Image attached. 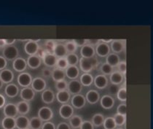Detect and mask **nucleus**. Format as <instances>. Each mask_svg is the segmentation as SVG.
<instances>
[{
	"instance_id": "1",
	"label": "nucleus",
	"mask_w": 153,
	"mask_h": 129,
	"mask_svg": "<svg viewBox=\"0 0 153 129\" xmlns=\"http://www.w3.org/2000/svg\"><path fill=\"white\" fill-rule=\"evenodd\" d=\"M2 54L7 61H14L19 56V50L15 45L6 46L3 49Z\"/></svg>"
},
{
	"instance_id": "2",
	"label": "nucleus",
	"mask_w": 153,
	"mask_h": 129,
	"mask_svg": "<svg viewBox=\"0 0 153 129\" xmlns=\"http://www.w3.org/2000/svg\"><path fill=\"white\" fill-rule=\"evenodd\" d=\"M74 109L73 107L69 104L62 105L59 108V115L61 118L64 120H69L74 115Z\"/></svg>"
},
{
	"instance_id": "3",
	"label": "nucleus",
	"mask_w": 153,
	"mask_h": 129,
	"mask_svg": "<svg viewBox=\"0 0 153 129\" xmlns=\"http://www.w3.org/2000/svg\"><path fill=\"white\" fill-rule=\"evenodd\" d=\"M71 105L72 106L73 108L80 110L83 107H85L86 105V99L85 97L82 94H76L74 95L71 98Z\"/></svg>"
},
{
	"instance_id": "4",
	"label": "nucleus",
	"mask_w": 153,
	"mask_h": 129,
	"mask_svg": "<svg viewBox=\"0 0 153 129\" xmlns=\"http://www.w3.org/2000/svg\"><path fill=\"white\" fill-rule=\"evenodd\" d=\"M53 111L49 107H42L38 110V116L42 120V122L51 121L53 119Z\"/></svg>"
},
{
	"instance_id": "5",
	"label": "nucleus",
	"mask_w": 153,
	"mask_h": 129,
	"mask_svg": "<svg viewBox=\"0 0 153 129\" xmlns=\"http://www.w3.org/2000/svg\"><path fill=\"white\" fill-rule=\"evenodd\" d=\"M32 76L29 72H21L17 77V82L18 85L22 87H30L32 82Z\"/></svg>"
},
{
	"instance_id": "6",
	"label": "nucleus",
	"mask_w": 153,
	"mask_h": 129,
	"mask_svg": "<svg viewBox=\"0 0 153 129\" xmlns=\"http://www.w3.org/2000/svg\"><path fill=\"white\" fill-rule=\"evenodd\" d=\"M66 90L69 92L71 95H76V94L81 93L82 90V85L80 83L79 80H72L70 82H68L67 88Z\"/></svg>"
},
{
	"instance_id": "7",
	"label": "nucleus",
	"mask_w": 153,
	"mask_h": 129,
	"mask_svg": "<svg viewBox=\"0 0 153 129\" xmlns=\"http://www.w3.org/2000/svg\"><path fill=\"white\" fill-rule=\"evenodd\" d=\"M31 87L35 92H42L47 87V82L40 77L33 79L31 84Z\"/></svg>"
},
{
	"instance_id": "8",
	"label": "nucleus",
	"mask_w": 153,
	"mask_h": 129,
	"mask_svg": "<svg viewBox=\"0 0 153 129\" xmlns=\"http://www.w3.org/2000/svg\"><path fill=\"white\" fill-rule=\"evenodd\" d=\"M39 47V45L37 41L34 40V39H30L25 44L24 50L26 53L29 56H34L36 54Z\"/></svg>"
},
{
	"instance_id": "9",
	"label": "nucleus",
	"mask_w": 153,
	"mask_h": 129,
	"mask_svg": "<svg viewBox=\"0 0 153 129\" xmlns=\"http://www.w3.org/2000/svg\"><path fill=\"white\" fill-rule=\"evenodd\" d=\"M35 95L36 92L31 87H23L21 91H20V96H21V99L27 102L34 100Z\"/></svg>"
},
{
	"instance_id": "10",
	"label": "nucleus",
	"mask_w": 153,
	"mask_h": 129,
	"mask_svg": "<svg viewBox=\"0 0 153 129\" xmlns=\"http://www.w3.org/2000/svg\"><path fill=\"white\" fill-rule=\"evenodd\" d=\"M126 49V40L113 39L110 44V50L114 53L118 54L123 52Z\"/></svg>"
},
{
	"instance_id": "11",
	"label": "nucleus",
	"mask_w": 153,
	"mask_h": 129,
	"mask_svg": "<svg viewBox=\"0 0 153 129\" xmlns=\"http://www.w3.org/2000/svg\"><path fill=\"white\" fill-rule=\"evenodd\" d=\"M95 48V52L96 55L99 56V57L104 58L106 57L109 53H110V46L109 44H106L104 42H99L97 46H96Z\"/></svg>"
},
{
	"instance_id": "12",
	"label": "nucleus",
	"mask_w": 153,
	"mask_h": 129,
	"mask_svg": "<svg viewBox=\"0 0 153 129\" xmlns=\"http://www.w3.org/2000/svg\"><path fill=\"white\" fill-rule=\"evenodd\" d=\"M3 113L5 117L16 118L18 115L16 105L13 103L6 104L5 106L3 107Z\"/></svg>"
},
{
	"instance_id": "13",
	"label": "nucleus",
	"mask_w": 153,
	"mask_h": 129,
	"mask_svg": "<svg viewBox=\"0 0 153 129\" xmlns=\"http://www.w3.org/2000/svg\"><path fill=\"white\" fill-rule=\"evenodd\" d=\"M41 99L43 103L46 104V105H51L53 103L55 99H56V94L51 89L46 88L45 90L42 92Z\"/></svg>"
},
{
	"instance_id": "14",
	"label": "nucleus",
	"mask_w": 153,
	"mask_h": 129,
	"mask_svg": "<svg viewBox=\"0 0 153 129\" xmlns=\"http://www.w3.org/2000/svg\"><path fill=\"white\" fill-rule=\"evenodd\" d=\"M109 81L106 76L104 74H98L94 79V84L99 90H103L107 87Z\"/></svg>"
},
{
	"instance_id": "15",
	"label": "nucleus",
	"mask_w": 153,
	"mask_h": 129,
	"mask_svg": "<svg viewBox=\"0 0 153 129\" xmlns=\"http://www.w3.org/2000/svg\"><path fill=\"white\" fill-rule=\"evenodd\" d=\"M100 105L104 110H110L113 108L115 104V101L112 96L104 95L100 99Z\"/></svg>"
},
{
	"instance_id": "16",
	"label": "nucleus",
	"mask_w": 153,
	"mask_h": 129,
	"mask_svg": "<svg viewBox=\"0 0 153 129\" xmlns=\"http://www.w3.org/2000/svg\"><path fill=\"white\" fill-rule=\"evenodd\" d=\"M13 67L15 71L17 72H24L27 68V63L24 59L21 57H18L13 62Z\"/></svg>"
},
{
	"instance_id": "17",
	"label": "nucleus",
	"mask_w": 153,
	"mask_h": 129,
	"mask_svg": "<svg viewBox=\"0 0 153 129\" xmlns=\"http://www.w3.org/2000/svg\"><path fill=\"white\" fill-rule=\"evenodd\" d=\"M0 80L4 84H10L14 80V73L9 69H4L0 71Z\"/></svg>"
},
{
	"instance_id": "18",
	"label": "nucleus",
	"mask_w": 153,
	"mask_h": 129,
	"mask_svg": "<svg viewBox=\"0 0 153 129\" xmlns=\"http://www.w3.org/2000/svg\"><path fill=\"white\" fill-rule=\"evenodd\" d=\"M86 102H88L90 105H96L100 101V93L96 90H90L87 92L85 95Z\"/></svg>"
},
{
	"instance_id": "19",
	"label": "nucleus",
	"mask_w": 153,
	"mask_h": 129,
	"mask_svg": "<svg viewBox=\"0 0 153 129\" xmlns=\"http://www.w3.org/2000/svg\"><path fill=\"white\" fill-rule=\"evenodd\" d=\"M66 77L69 80H76L79 77V69L76 66H69L64 70Z\"/></svg>"
},
{
	"instance_id": "20",
	"label": "nucleus",
	"mask_w": 153,
	"mask_h": 129,
	"mask_svg": "<svg viewBox=\"0 0 153 129\" xmlns=\"http://www.w3.org/2000/svg\"><path fill=\"white\" fill-rule=\"evenodd\" d=\"M95 54H96L95 48L88 44H85L84 46H82V47H81V58H83V59H91V58L95 56Z\"/></svg>"
},
{
	"instance_id": "21",
	"label": "nucleus",
	"mask_w": 153,
	"mask_h": 129,
	"mask_svg": "<svg viewBox=\"0 0 153 129\" xmlns=\"http://www.w3.org/2000/svg\"><path fill=\"white\" fill-rule=\"evenodd\" d=\"M19 87L17 85L14 83H10L6 85L5 88H4V93L7 96L10 97V98H15L18 95L19 93Z\"/></svg>"
},
{
	"instance_id": "22",
	"label": "nucleus",
	"mask_w": 153,
	"mask_h": 129,
	"mask_svg": "<svg viewBox=\"0 0 153 129\" xmlns=\"http://www.w3.org/2000/svg\"><path fill=\"white\" fill-rule=\"evenodd\" d=\"M71 94L67 90H61L58 91L56 94V99L58 102L61 105H65V104L69 103V101L71 100Z\"/></svg>"
},
{
	"instance_id": "23",
	"label": "nucleus",
	"mask_w": 153,
	"mask_h": 129,
	"mask_svg": "<svg viewBox=\"0 0 153 129\" xmlns=\"http://www.w3.org/2000/svg\"><path fill=\"white\" fill-rule=\"evenodd\" d=\"M16 125L18 129L29 128V119L26 115H18L16 117Z\"/></svg>"
},
{
	"instance_id": "24",
	"label": "nucleus",
	"mask_w": 153,
	"mask_h": 129,
	"mask_svg": "<svg viewBox=\"0 0 153 129\" xmlns=\"http://www.w3.org/2000/svg\"><path fill=\"white\" fill-rule=\"evenodd\" d=\"M109 77V80H110L111 84L114 85H120L123 83L125 80V76L118 71H113V72L110 74Z\"/></svg>"
},
{
	"instance_id": "25",
	"label": "nucleus",
	"mask_w": 153,
	"mask_h": 129,
	"mask_svg": "<svg viewBox=\"0 0 153 129\" xmlns=\"http://www.w3.org/2000/svg\"><path fill=\"white\" fill-rule=\"evenodd\" d=\"M79 69L83 73H90L91 71L94 70L89 59H83V58L79 59Z\"/></svg>"
},
{
	"instance_id": "26",
	"label": "nucleus",
	"mask_w": 153,
	"mask_h": 129,
	"mask_svg": "<svg viewBox=\"0 0 153 129\" xmlns=\"http://www.w3.org/2000/svg\"><path fill=\"white\" fill-rule=\"evenodd\" d=\"M27 66L32 69H36L40 67L42 64V59H39L36 55L29 56L26 60Z\"/></svg>"
},
{
	"instance_id": "27",
	"label": "nucleus",
	"mask_w": 153,
	"mask_h": 129,
	"mask_svg": "<svg viewBox=\"0 0 153 129\" xmlns=\"http://www.w3.org/2000/svg\"><path fill=\"white\" fill-rule=\"evenodd\" d=\"M16 107H17L18 112L20 115H27L31 109L29 102H25V101H21V102H18Z\"/></svg>"
},
{
	"instance_id": "28",
	"label": "nucleus",
	"mask_w": 153,
	"mask_h": 129,
	"mask_svg": "<svg viewBox=\"0 0 153 129\" xmlns=\"http://www.w3.org/2000/svg\"><path fill=\"white\" fill-rule=\"evenodd\" d=\"M53 54L59 59V58L66 57L68 53L66 51V47H65L64 44L62 43H56V46H55L54 50H53Z\"/></svg>"
},
{
	"instance_id": "29",
	"label": "nucleus",
	"mask_w": 153,
	"mask_h": 129,
	"mask_svg": "<svg viewBox=\"0 0 153 129\" xmlns=\"http://www.w3.org/2000/svg\"><path fill=\"white\" fill-rule=\"evenodd\" d=\"M58 58L53 53H47L42 59V62L47 67H55Z\"/></svg>"
},
{
	"instance_id": "30",
	"label": "nucleus",
	"mask_w": 153,
	"mask_h": 129,
	"mask_svg": "<svg viewBox=\"0 0 153 129\" xmlns=\"http://www.w3.org/2000/svg\"><path fill=\"white\" fill-rule=\"evenodd\" d=\"M94 77L91 73H83L79 77V82L82 86L89 87L94 83Z\"/></svg>"
},
{
	"instance_id": "31",
	"label": "nucleus",
	"mask_w": 153,
	"mask_h": 129,
	"mask_svg": "<svg viewBox=\"0 0 153 129\" xmlns=\"http://www.w3.org/2000/svg\"><path fill=\"white\" fill-rule=\"evenodd\" d=\"M120 62V56H118V54L114 53H110L106 57V63L109 64V65H110L113 68L117 67Z\"/></svg>"
},
{
	"instance_id": "32",
	"label": "nucleus",
	"mask_w": 153,
	"mask_h": 129,
	"mask_svg": "<svg viewBox=\"0 0 153 129\" xmlns=\"http://www.w3.org/2000/svg\"><path fill=\"white\" fill-rule=\"evenodd\" d=\"M1 126L3 129H15L16 125V118L5 117L1 120Z\"/></svg>"
},
{
	"instance_id": "33",
	"label": "nucleus",
	"mask_w": 153,
	"mask_h": 129,
	"mask_svg": "<svg viewBox=\"0 0 153 129\" xmlns=\"http://www.w3.org/2000/svg\"><path fill=\"white\" fill-rule=\"evenodd\" d=\"M51 77H52V79L55 82H59V81L65 80L66 74H65L64 70H62V69H60L59 68L56 67L52 71Z\"/></svg>"
},
{
	"instance_id": "34",
	"label": "nucleus",
	"mask_w": 153,
	"mask_h": 129,
	"mask_svg": "<svg viewBox=\"0 0 153 129\" xmlns=\"http://www.w3.org/2000/svg\"><path fill=\"white\" fill-rule=\"evenodd\" d=\"M69 125L71 128L77 129L79 128L81 124H82L83 120L82 117L80 115H74L72 117L69 119Z\"/></svg>"
},
{
	"instance_id": "35",
	"label": "nucleus",
	"mask_w": 153,
	"mask_h": 129,
	"mask_svg": "<svg viewBox=\"0 0 153 129\" xmlns=\"http://www.w3.org/2000/svg\"><path fill=\"white\" fill-rule=\"evenodd\" d=\"M104 116L101 113H96L91 118V123L94 125V127H101L103 125L104 121Z\"/></svg>"
},
{
	"instance_id": "36",
	"label": "nucleus",
	"mask_w": 153,
	"mask_h": 129,
	"mask_svg": "<svg viewBox=\"0 0 153 129\" xmlns=\"http://www.w3.org/2000/svg\"><path fill=\"white\" fill-rule=\"evenodd\" d=\"M43 122L39 117H33L29 120V126L31 129H41Z\"/></svg>"
},
{
	"instance_id": "37",
	"label": "nucleus",
	"mask_w": 153,
	"mask_h": 129,
	"mask_svg": "<svg viewBox=\"0 0 153 129\" xmlns=\"http://www.w3.org/2000/svg\"><path fill=\"white\" fill-rule=\"evenodd\" d=\"M116 96L120 102L126 103L127 101V89H126V84H124V86L120 87Z\"/></svg>"
},
{
	"instance_id": "38",
	"label": "nucleus",
	"mask_w": 153,
	"mask_h": 129,
	"mask_svg": "<svg viewBox=\"0 0 153 129\" xmlns=\"http://www.w3.org/2000/svg\"><path fill=\"white\" fill-rule=\"evenodd\" d=\"M103 126L104 129H115L117 128L115 122H114L113 117H107L104 119Z\"/></svg>"
},
{
	"instance_id": "39",
	"label": "nucleus",
	"mask_w": 153,
	"mask_h": 129,
	"mask_svg": "<svg viewBox=\"0 0 153 129\" xmlns=\"http://www.w3.org/2000/svg\"><path fill=\"white\" fill-rule=\"evenodd\" d=\"M66 59L69 66H76L79 64V59L76 53H68L66 56Z\"/></svg>"
},
{
	"instance_id": "40",
	"label": "nucleus",
	"mask_w": 153,
	"mask_h": 129,
	"mask_svg": "<svg viewBox=\"0 0 153 129\" xmlns=\"http://www.w3.org/2000/svg\"><path fill=\"white\" fill-rule=\"evenodd\" d=\"M113 118H114V122H115L116 125H117V127H122L126 125V116L116 113L114 114V116H113Z\"/></svg>"
},
{
	"instance_id": "41",
	"label": "nucleus",
	"mask_w": 153,
	"mask_h": 129,
	"mask_svg": "<svg viewBox=\"0 0 153 129\" xmlns=\"http://www.w3.org/2000/svg\"><path fill=\"white\" fill-rule=\"evenodd\" d=\"M100 71L101 72L102 74L105 76H109L113 72V67H111L106 63H104L100 67Z\"/></svg>"
},
{
	"instance_id": "42",
	"label": "nucleus",
	"mask_w": 153,
	"mask_h": 129,
	"mask_svg": "<svg viewBox=\"0 0 153 129\" xmlns=\"http://www.w3.org/2000/svg\"><path fill=\"white\" fill-rule=\"evenodd\" d=\"M56 43L53 39H48L45 42V50L47 51L48 53H53V50H54L55 46Z\"/></svg>"
},
{
	"instance_id": "43",
	"label": "nucleus",
	"mask_w": 153,
	"mask_h": 129,
	"mask_svg": "<svg viewBox=\"0 0 153 129\" xmlns=\"http://www.w3.org/2000/svg\"><path fill=\"white\" fill-rule=\"evenodd\" d=\"M65 47H66V51L68 53H75V52L77 50V47L76 44H74L72 40L68 41L64 44Z\"/></svg>"
},
{
	"instance_id": "44",
	"label": "nucleus",
	"mask_w": 153,
	"mask_h": 129,
	"mask_svg": "<svg viewBox=\"0 0 153 129\" xmlns=\"http://www.w3.org/2000/svg\"><path fill=\"white\" fill-rule=\"evenodd\" d=\"M56 67V68H59L60 69H62V70H65L66 68L69 67V64H68L66 57L59 58V59H58Z\"/></svg>"
},
{
	"instance_id": "45",
	"label": "nucleus",
	"mask_w": 153,
	"mask_h": 129,
	"mask_svg": "<svg viewBox=\"0 0 153 129\" xmlns=\"http://www.w3.org/2000/svg\"><path fill=\"white\" fill-rule=\"evenodd\" d=\"M67 85L68 82L66 80H61L59 82H56L55 84V87L57 90V91H61V90H66L67 88Z\"/></svg>"
},
{
	"instance_id": "46",
	"label": "nucleus",
	"mask_w": 153,
	"mask_h": 129,
	"mask_svg": "<svg viewBox=\"0 0 153 129\" xmlns=\"http://www.w3.org/2000/svg\"><path fill=\"white\" fill-rule=\"evenodd\" d=\"M117 113L124 115V116L127 115V105H126V103H121L118 105L117 108Z\"/></svg>"
},
{
	"instance_id": "47",
	"label": "nucleus",
	"mask_w": 153,
	"mask_h": 129,
	"mask_svg": "<svg viewBox=\"0 0 153 129\" xmlns=\"http://www.w3.org/2000/svg\"><path fill=\"white\" fill-rule=\"evenodd\" d=\"M117 67L118 72H120L121 74H123L124 76H126V70H127V69H126V67H127V64H126V61L120 62Z\"/></svg>"
},
{
	"instance_id": "48",
	"label": "nucleus",
	"mask_w": 153,
	"mask_h": 129,
	"mask_svg": "<svg viewBox=\"0 0 153 129\" xmlns=\"http://www.w3.org/2000/svg\"><path fill=\"white\" fill-rule=\"evenodd\" d=\"M79 129H94V125L90 120H83Z\"/></svg>"
},
{
	"instance_id": "49",
	"label": "nucleus",
	"mask_w": 153,
	"mask_h": 129,
	"mask_svg": "<svg viewBox=\"0 0 153 129\" xmlns=\"http://www.w3.org/2000/svg\"><path fill=\"white\" fill-rule=\"evenodd\" d=\"M119 85H114V84H111L109 87V92L110 93V96H116L117 95L118 90H119Z\"/></svg>"
},
{
	"instance_id": "50",
	"label": "nucleus",
	"mask_w": 153,
	"mask_h": 129,
	"mask_svg": "<svg viewBox=\"0 0 153 129\" xmlns=\"http://www.w3.org/2000/svg\"><path fill=\"white\" fill-rule=\"evenodd\" d=\"M72 41L74 42V44H76V47H82V46L85 45V44H87L88 39H72Z\"/></svg>"
},
{
	"instance_id": "51",
	"label": "nucleus",
	"mask_w": 153,
	"mask_h": 129,
	"mask_svg": "<svg viewBox=\"0 0 153 129\" xmlns=\"http://www.w3.org/2000/svg\"><path fill=\"white\" fill-rule=\"evenodd\" d=\"M41 129H56V127L53 122L48 121L43 123Z\"/></svg>"
},
{
	"instance_id": "52",
	"label": "nucleus",
	"mask_w": 153,
	"mask_h": 129,
	"mask_svg": "<svg viewBox=\"0 0 153 129\" xmlns=\"http://www.w3.org/2000/svg\"><path fill=\"white\" fill-rule=\"evenodd\" d=\"M47 53H48L47 51L45 50V49L44 47H39V49H38L37 52H36V55L39 58V59H41L42 60L43 58L45 57V56L46 54H47Z\"/></svg>"
},
{
	"instance_id": "53",
	"label": "nucleus",
	"mask_w": 153,
	"mask_h": 129,
	"mask_svg": "<svg viewBox=\"0 0 153 129\" xmlns=\"http://www.w3.org/2000/svg\"><path fill=\"white\" fill-rule=\"evenodd\" d=\"M89 60H90V62H91V65H92L93 68H94V69H96L99 64V60H98L97 57H96V56H94V57L89 59Z\"/></svg>"
},
{
	"instance_id": "54",
	"label": "nucleus",
	"mask_w": 153,
	"mask_h": 129,
	"mask_svg": "<svg viewBox=\"0 0 153 129\" xmlns=\"http://www.w3.org/2000/svg\"><path fill=\"white\" fill-rule=\"evenodd\" d=\"M7 65V61L3 56H0V71L6 69Z\"/></svg>"
},
{
	"instance_id": "55",
	"label": "nucleus",
	"mask_w": 153,
	"mask_h": 129,
	"mask_svg": "<svg viewBox=\"0 0 153 129\" xmlns=\"http://www.w3.org/2000/svg\"><path fill=\"white\" fill-rule=\"evenodd\" d=\"M99 42H100V39H88L87 44H88L91 46L94 47L96 46H97L99 44Z\"/></svg>"
},
{
	"instance_id": "56",
	"label": "nucleus",
	"mask_w": 153,
	"mask_h": 129,
	"mask_svg": "<svg viewBox=\"0 0 153 129\" xmlns=\"http://www.w3.org/2000/svg\"><path fill=\"white\" fill-rule=\"evenodd\" d=\"M56 129H71V128L69 123H65V122H61L56 126Z\"/></svg>"
},
{
	"instance_id": "57",
	"label": "nucleus",
	"mask_w": 153,
	"mask_h": 129,
	"mask_svg": "<svg viewBox=\"0 0 153 129\" xmlns=\"http://www.w3.org/2000/svg\"><path fill=\"white\" fill-rule=\"evenodd\" d=\"M42 75L45 77H51V74H52V71L49 69L48 67H45L42 69Z\"/></svg>"
},
{
	"instance_id": "58",
	"label": "nucleus",
	"mask_w": 153,
	"mask_h": 129,
	"mask_svg": "<svg viewBox=\"0 0 153 129\" xmlns=\"http://www.w3.org/2000/svg\"><path fill=\"white\" fill-rule=\"evenodd\" d=\"M6 105V98L4 95L0 93V109L3 108Z\"/></svg>"
},
{
	"instance_id": "59",
	"label": "nucleus",
	"mask_w": 153,
	"mask_h": 129,
	"mask_svg": "<svg viewBox=\"0 0 153 129\" xmlns=\"http://www.w3.org/2000/svg\"><path fill=\"white\" fill-rule=\"evenodd\" d=\"M5 41L6 46H10V45H13L15 44V42H16V39H4Z\"/></svg>"
},
{
	"instance_id": "60",
	"label": "nucleus",
	"mask_w": 153,
	"mask_h": 129,
	"mask_svg": "<svg viewBox=\"0 0 153 129\" xmlns=\"http://www.w3.org/2000/svg\"><path fill=\"white\" fill-rule=\"evenodd\" d=\"M112 40H113L112 39H109H109H106V38H104V39H101L100 42L106 43V44H109V43L112 42Z\"/></svg>"
},
{
	"instance_id": "61",
	"label": "nucleus",
	"mask_w": 153,
	"mask_h": 129,
	"mask_svg": "<svg viewBox=\"0 0 153 129\" xmlns=\"http://www.w3.org/2000/svg\"><path fill=\"white\" fill-rule=\"evenodd\" d=\"M6 47L4 39H0V48H4Z\"/></svg>"
},
{
	"instance_id": "62",
	"label": "nucleus",
	"mask_w": 153,
	"mask_h": 129,
	"mask_svg": "<svg viewBox=\"0 0 153 129\" xmlns=\"http://www.w3.org/2000/svg\"><path fill=\"white\" fill-rule=\"evenodd\" d=\"M3 85H4V83H3L2 81H1V80H0V90H1V89L2 88Z\"/></svg>"
},
{
	"instance_id": "63",
	"label": "nucleus",
	"mask_w": 153,
	"mask_h": 129,
	"mask_svg": "<svg viewBox=\"0 0 153 129\" xmlns=\"http://www.w3.org/2000/svg\"><path fill=\"white\" fill-rule=\"evenodd\" d=\"M115 129H124V128H123L122 127H119V128H116Z\"/></svg>"
},
{
	"instance_id": "64",
	"label": "nucleus",
	"mask_w": 153,
	"mask_h": 129,
	"mask_svg": "<svg viewBox=\"0 0 153 129\" xmlns=\"http://www.w3.org/2000/svg\"><path fill=\"white\" fill-rule=\"evenodd\" d=\"M25 129H31L30 128H25Z\"/></svg>"
}]
</instances>
